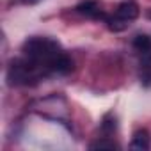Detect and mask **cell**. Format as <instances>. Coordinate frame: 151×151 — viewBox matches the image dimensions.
<instances>
[{"label":"cell","mask_w":151,"mask_h":151,"mask_svg":"<svg viewBox=\"0 0 151 151\" xmlns=\"http://www.w3.org/2000/svg\"><path fill=\"white\" fill-rule=\"evenodd\" d=\"M23 57L39 66L46 75L59 73L66 75L73 69V60L62 52L60 45L50 37H30L22 46Z\"/></svg>","instance_id":"cell-1"},{"label":"cell","mask_w":151,"mask_h":151,"mask_svg":"<svg viewBox=\"0 0 151 151\" xmlns=\"http://www.w3.org/2000/svg\"><path fill=\"white\" fill-rule=\"evenodd\" d=\"M43 77H46V73L27 57L11 60L7 68V78L11 86H30L41 80Z\"/></svg>","instance_id":"cell-2"},{"label":"cell","mask_w":151,"mask_h":151,"mask_svg":"<svg viewBox=\"0 0 151 151\" xmlns=\"http://www.w3.org/2000/svg\"><path fill=\"white\" fill-rule=\"evenodd\" d=\"M137 16H139V6H137L135 2H132V0H126V2H121V4L117 6V9L114 11V14L107 16L105 23L109 25L110 30L121 32V30H124Z\"/></svg>","instance_id":"cell-3"},{"label":"cell","mask_w":151,"mask_h":151,"mask_svg":"<svg viewBox=\"0 0 151 151\" xmlns=\"http://www.w3.org/2000/svg\"><path fill=\"white\" fill-rule=\"evenodd\" d=\"M133 48L140 57L142 68H151V37L146 34H139L133 39Z\"/></svg>","instance_id":"cell-4"},{"label":"cell","mask_w":151,"mask_h":151,"mask_svg":"<svg viewBox=\"0 0 151 151\" xmlns=\"http://www.w3.org/2000/svg\"><path fill=\"white\" fill-rule=\"evenodd\" d=\"M77 11L80 13V14H84V16H87V18H94V20H107V16L109 14H105L101 9H100V6L94 2V0H86V2H82V4H78L77 6Z\"/></svg>","instance_id":"cell-5"},{"label":"cell","mask_w":151,"mask_h":151,"mask_svg":"<svg viewBox=\"0 0 151 151\" xmlns=\"http://www.w3.org/2000/svg\"><path fill=\"white\" fill-rule=\"evenodd\" d=\"M149 144H151V139H149L147 130H137L133 133V139H132L130 147L132 149H137V151H147L149 149Z\"/></svg>","instance_id":"cell-6"},{"label":"cell","mask_w":151,"mask_h":151,"mask_svg":"<svg viewBox=\"0 0 151 151\" xmlns=\"http://www.w3.org/2000/svg\"><path fill=\"white\" fill-rule=\"evenodd\" d=\"M89 147H91V149H117L119 146H117L114 140H109V139H100V140L93 142Z\"/></svg>","instance_id":"cell-7"},{"label":"cell","mask_w":151,"mask_h":151,"mask_svg":"<svg viewBox=\"0 0 151 151\" xmlns=\"http://www.w3.org/2000/svg\"><path fill=\"white\" fill-rule=\"evenodd\" d=\"M101 130H105L107 133H112V132L116 130V117L107 116V117L103 119V123H101Z\"/></svg>","instance_id":"cell-8"},{"label":"cell","mask_w":151,"mask_h":151,"mask_svg":"<svg viewBox=\"0 0 151 151\" xmlns=\"http://www.w3.org/2000/svg\"><path fill=\"white\" fill-rule=\"evenodd\" d=\"M25 4H36V2H39V0H23Z\"/></svg>","instance_id":"cell-9"},{"label":"cell","mask_w":151,"mask_h":151,"mask_svg":"<svg viewBox=\"0 0 151 151\" xmlns=\"http://www.w3.org/2000/svg\"><path fill=\"white\" fill-rule=\"evenodd\" d=\"M149 18H151V13H149Z\"/></svg>","instance_id":"cell-10"}]
</instances>
